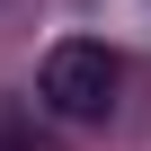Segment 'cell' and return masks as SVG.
<instances>
[{
	"label": "cell",
	"instance_id": "obj_1",
	"mask_svg": "<svg viewBox=\"0 0 151 151\" xmlns=\"http://www.w3.org/2000/svg\"><path fill=\"white\" fill-rule=\"evenodd\" d=\"M116 53L107 45H89V36H62V45H45V62H36V98L53 107V116H71V124H89V116H107L116 107Z\"/></svg>",
	"mask_w": 151,
	"mask_h": 151
},
{
	"label": "cell",
	"instance_id": "obj_2",
	"mask_svg": "<svg viewBox=\"0 0 151 151\" xmlns=\"http://www.w3.org/2000/svg\"><path fill=\"white\" fill-rule=\"evenodd\" d=\"M0 151H45V142H36L27 124H0Z\"/></svg>",
	"mask_w": 151,
	"mask_h": 151
}]
</instances>
